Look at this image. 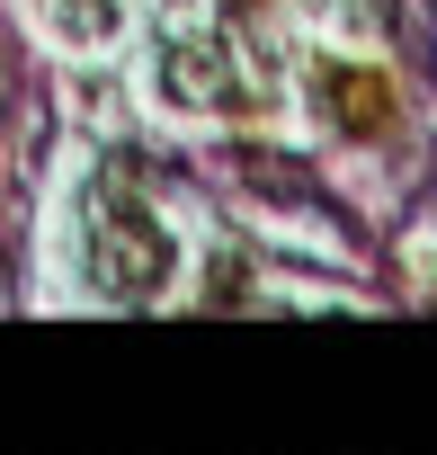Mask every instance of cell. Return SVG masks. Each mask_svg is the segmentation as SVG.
<instances>
[{
	"label": "cell",
	"mask_w": 437,
	"mask_h": 455,
	"mask_svg": "<svg viewBox=\"0 0 437 455\" xmlns=\"http://www.w3.org/2000/svg\"><path fill=\"white\" fill-rule=\"evenodd\" d=\"M170 268H179L170 233H161L125 188H99V196H90V277H99L116 304H152V295L170 286Z\"/></svg>",
	"instance_id": "6da1fadb"
},
{
	"label": "cell",
	"mask_w": 437,
	"mask_h": 455,
	"mask_svg": "<svg viewBox=\"0 0 437 455\" xmlns=\"http://www.w3.org/2000/svg\"><path fill=\"white\" fill-rule=\"evenodd\" d=\"M36 10H45L72 45H107V36H116V0H36Z\"/></svg>",
	"instance_id": "3957f363"
},
{
	"label": "cell",
	"mask_w": 437,
	"mask_h": 455,
	"mask_svg": "<svg viewBox=\"0 0 437 455\" xmlns=\"http://www.w3.org/2000/svg\"><path fill=\"white\" fill-rule=\"evenodd\" d=\"M161 90L179 108H242V72L224 36H170L161 45Z\"/></svg>",
	"instance_id": "7a4b0ae2"
}]
</instances>
